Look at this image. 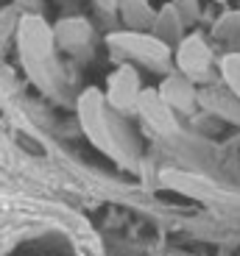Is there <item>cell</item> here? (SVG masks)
<instances>
[{
	"instance_id": "obj_1",
	"label": "cell",
	"mask_w": 240,
	"mask_h": 256,
	"mask_svg": "<svg viewBox=\"0 0 240 256\" xmlns=\"http://www.w3.org/2000/svg\"><path fill=\"white\" fill-rule=\"evenodd\" d=\"M17 50L28 78L42 92H56L59 67H56V39L53 28L42 14H23L17 22Z\"/></svg>"
},
{
	"instance_id": "obj_2",
	"label": "cell",
	"mask_w": 240,
	"mask_h": 256,
	"mask_svg": "<svg viewBox=\"0 0 240 256\" xmlns=\"http://www.w3.org/2000/svg\"><path fill=\"white\" fill-rule=\"evenodd\" d=\"M78 120H81V128H84L87 140L101 150L104 156L115 159L117 164H129V150L120 142L115 126L109 122V106H106V98L98 86H87L81 95H78Z\"/></svg>"
},
{
	"instance_id": "obj_3",
	"label": "cell",
	"mask_w": 240,
	"mask_h": 256,
	"mask_svg": "<svg viewBox=\"0 0 240 256\" xmlns=\"http://www.w3.org/2000/svg\"><path fill=\"white\" fill-rule=\"evenodd\" d=\"M106 42H109L115 50L131 56L134 62L148 64L154 70H165L170 64V56H173L170 45H165L162 39L148 34V31H115V34L106 36Z\"/></svg>"
},
{
	"instance_id": "obj_4",
	"label": "cell",
	"mask_w": 240,
	"mask_h": 256,
	"mask_svg": "<svg viewBox=\"0 0 240 256\" xmlns=\"http://www.w3.org/2000/svg\"><path fill=\"white\" fill-rule=\"evenodd\" d=\"M140 76L131 64H120L109 78H106V106L117 114H131L137 112V103H140Z\"/></svg>"
},
{
	"instance_id": "obj_5",
	"label": "cell",
	"mask_w": 240,
	"mask_h": 256,
	"mask_svg": "<svg viewBox=\"0 0 240 256\" xmlns=\"http://www.w3.org/2000/svg\"><path fill=\"white\" fill-rule=\"evenodd\" d=\"M209 64H212V50L201 34H187L176 45V67L182 70L184 78H190V81L204 78L209 72Z\"/></svg>"
},
{
	"instance_id": "obj_6",
	"label": "cell",
	"mask_w": 240,
	"mask_h": 256,
	"mask_svg": "<svg viewBox=\"0 0 240 256\" xmlns=\"http://www.w3.org/2000/svg\"><path fill=\"white\" fill-rule=\"evenodd\" d=\"M137 114L143 117L154 131H159V134H176V131H179L176 112L165 103V98L159 95V90H154V86H145V90L140 92Z\"/></svg>"
},
{
	"instance_id": "obj_7",
	"label": "cell",
	"mask_w": 240,
	"mask_h": 256,
	"mask_svg": "<svg viewBox=\"0 0 240 256\" xmlns=\"http://www.w3.org/2000/svg\"><path fill=\"white\" fill-rule=\"evenodd\" d=\"M53 39H56V48L65 53L84 50V48H90V39H92L90 20H84V17L59 20L56 26H53Z\"/></svg>"
},
{
	"instance_id": "obj_8",
	"label": "cell",
	"mask_w": 240,
	"mask_h": 256,
	"mask_svg": "<svg viewBox=\"0 0 240 256\" xmlns=\"http://www.w3.org/2000/svg\"><path fill=\"white\" fill-rule=\"evenodd\" d=\"M159 95L165 98V103L173 112H190L195 106V100H198L193 81L184 76H168L162 81V86H159Z\"/></svg>"
},
{
	"instance_id": "obj_9",
	"label": "cell",
	"mask_w": 240,
	"mask_h": 256,
	"mask_svg": "<svg viewBox=\"0 0 240 256\" xmlns=\"http://www.w3.org/2000/svg\"><path fill=\"white\" fill-rule=\"evenodd\" d=\"M162 184L176 192H182V195H190V198H212L215 195L212 181L201 178V176H193V173H184V170H165Z\"/></svg>"
},
{
	"instance_id": "obj_10",
	"label": "cell",
	"mask_w": 240,
	"mask_h": 256,
	"mask_svg": "<svg viewBox=\"0 0 240 256\" xmlns=\"http://www.w3.org/2000/svg\"><path fill=\"white\" fill-rule=\"evenodd\" d=\"M117 14L123 20L126 31H154L156 12L148 0H120Z\"/></svg>"
},
{
	"instance_id": "obj_11",
	"label": "cell",
	"mask_w": 240,
	"mask_h": 256,
	"mask_svg": "<svg viewBox=\"0 0 240 256\" xmlns=\"http://www.w3.org/2000/svg\"><path fill=\"white\" fill-rule=\"evenodd\" d=\"M154 36H159L165 45H179L184 39V22L179 17V12L173 8V3H165L156 12V22H154Z\"/></svg>"
},
{
	"instance_id": "obj_12",
	"label": "cell",
	"mask_w": 240,
	"mask_h": 256,
	"mask_svg": "<svg viewBox=\"0 0 240 256\" xmlns=\"http://www.w3.org/2000/svg\"><path fill=\"white\" fill-rule=\"evenodd\" d=\"M198 100H201L209 112H215V114H223V117H229V120L240 122L237 98L229 90H204V92H198Z\"/></svg>"
},
{
	"instance_id": "obj_13",
	"label": "cell",
	"mask_w": 240,
	"mask_h": 256,
	"mask_svg": "<svg viewBox=\"0 0 240 256\" xmlns=\"http://www.w3.org/2000/svg\"><path fill=\"white\" fill-rule=\"evenodd\" d=\"M221 76H223V81H226L229 92L240 100V53L237 50L226 53V56L221 58Z\"/></svg>"
},
{
	"instance_id": "obj_14",
	"label": "cell",
	"mask_w": 240,
	"mask_h": 256,
	"mask_svg": "<svg viewBox=\"0 0 240 256\" xmlns=\"http://www.w3.org/2000/svg\"><path fill=\"white\" fill-rule=\"evenodd\" d=\"M215 36L218 39H234L240 36V12H226L221 20H218V26H215Z\"/></svg>"
},
{
	"instance_id": "obj_15",
	"label": "cell",
	"mask_w": 240,
	"mask_h": 256,
	"mask_svg": "<svg viewBox=\"0 0 240 256\" xmlns=\"http://www.w3.org/2000/svg\"><path fill=\"white\" fill-rule=\"evenodd\" d=\"M170 3H173V8L179 12V17H182L184 26H193L195 20H198V14H201L198 0H170Z\"/></svg>"
},
{
	"instance_id": "obj_16",
	"label": "cell",
	"mask_w": 240,
	"mask_h": 256,
	"mask_svg": "<svg viewBox=\"0 0 240 256\" xmlns=\"http://www.w3.org/2000/svg\"><path fill=\"white\" fill-rule=\"evenodd\" d=\"M20 8H26V14H37V8L42 6V0H14Z\"/></svg>"
},
{
	"instance_id": "obj_17",
	"label": "cell",
	"mask_w": 240,
	"mask_h": 256,
	"mask_svg": "<svg viewBox=\"0 0 240 256\" xmlns=\"http://www.w3.org/2000/svg\"><path fill=\"white\" fill-rule=\"evenodd\" d=\"M98 8H104V12H117V6H120V0H95Z\"/></svg>"
},
{
	"instance_id": "obj_18",
	"label": "cell",
	"mask_w": 240,
	"mask_h": 256,
	"mask_svg": "<svg viewBox=\"0 0 240 256\" xmlns=\"http://www.w3.org/2000/svg\"><path fill=\"white\" fill-rule=\"evenodd\" d=\"M232 45H234V48H240V36H237V39H234V42H232ZM237 53H240V50H237Z\"/></svg>"
},
{
	"instance_id": "obj_19",
	"label": "cell",
	"mask_w": 240,
	"mask_h": 256,
	"mask_svg": "<svg viewBox=\"0 0 240 256\" xmlns=\"http://www.w3.org/2000/svg\"><path fill=\"white\" fill-rule=\"evenodd\" d=\"M212 3H226V0H212Z\"/></svg>"
}]
</instances>
